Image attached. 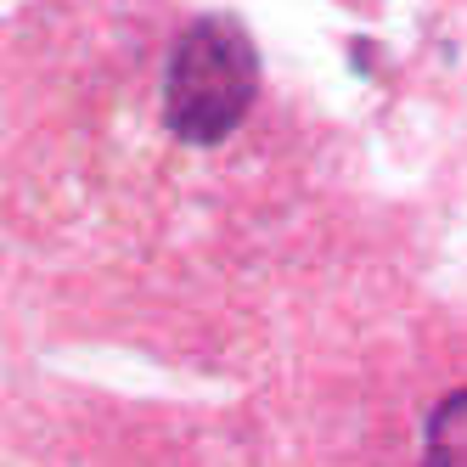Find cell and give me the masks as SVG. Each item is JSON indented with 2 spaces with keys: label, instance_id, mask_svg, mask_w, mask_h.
I'll return each instance as SVG.
<instances>
[{
  "label": "cell",
  "instance_id": "1",
  "mask_svg": "<svg viewBox=\"0 0 467 467\" xmlns=\"http://www.w3.org/2000/svg\"><path fill=\"white\" fill-rule=\"evenodd\" d=\"M259 96V51L237 17H197L170 51L163 124L192 147H214L237 130Z\"/></svg>",
  "mask_w": 467,
  "mask_h": 467
},
{
  "label": "cell",
  "instance_id": "2",
  "mask_svg": "<svg viewBox=\"0 0 467 467\" xmlns=\"http://www.w3.org/2000/svg\"><path fill=\"white\" fill-rule=\"evenodd\" d=\"M422 467H467V389L433 406L422 433Z\"/></svg>",
  "mask_w": 467,
  "mask_h": 467
}]
</instances>
